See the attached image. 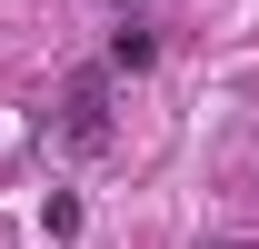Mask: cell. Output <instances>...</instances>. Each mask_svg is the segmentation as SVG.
<instances>
[{"label": "cell", "instance_id": "1", "mask_svg": "<svg viewBox=\"0 0 259 249\" xmlns=\"http://www.w3.org/2000/svg\"><path fill=\"white\" fill-rule=\"evenodd\" d=\"M60 140H70V150H100V140H110V70H80V80H70Z\"/></svg>", "mask_w": 259, "mask_h": 249}, {"label": "cell", "instance_id": "2", "mask_svg": "<svg viewBox=\"0 0 259 249\" xmlns=\"http://www.w3.org/2000/svg\"><path fill=\"white\" fill-rule=\"evenodd\" d=\"M150 60H160L150 20H120V30H110V60H100V70H150Z\"/></svg>", "mask_w": 259, "mask_h": 249}, {"label": "cell", "instance_id": "4", "mask_svg": "<svg viewBox=\"0 0 259 249\" xmlns=\"http://www.w3.org/2000/svg\"><path fill=\"white\" fill-rule=\"evenodd\" d=\"M220 249H249V239H220Z\"/></svg>", "mask_w": 259, "mask_h": 249}, {"label": "cell", "instance_id": "3", "mask_svg": "<svg viewBox=\"0 0 259 249\" xmlns=\"http://www.w3.org/2000/svg\"><path fill=\"white\" fill-rule=\"evenodd\" d=\"M40 229H50V239H70V229H80V199H70V189H50V210H40Z\"/></svg>", "mask_w": 259, "mask_h": 249}]
</instances>
